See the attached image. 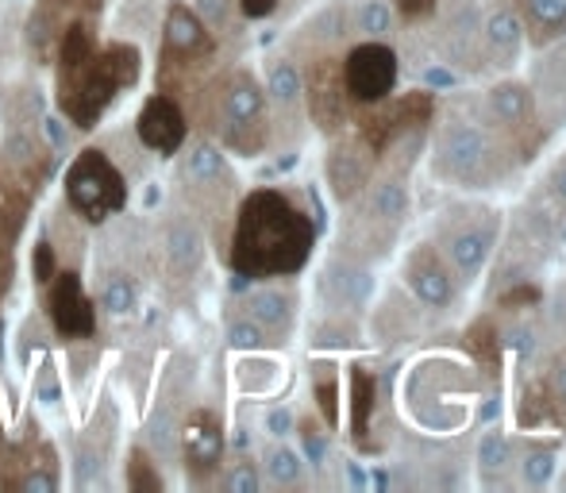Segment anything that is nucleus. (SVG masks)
I'll use <instances>...</instances> for the list:
<instances>
[{
  "label": "nucleus",
  "instance_id": "nucleus-14",
  "mask_svg": "<svg viewBox=\"0 0 566 493\" xmlns=\"http://www.w3.org/2000/svg\"><path fill=\"white\" fill-rule=\"evenodd\" d=\"M135 135H139L143 147L155 150V155H163V158L178 155L189 139V120H186V113H181L178 97L163 90H158L155 97H147V105L139 108V120H135Z\"/></svg>",
  "mask_w": 566,
  "mask_h": 493
},
{
  "label": "nucleus",
  "instance_id": "nucleus-35",
  "mask_svg": "<svg viewBox=\"0 0 566 493\" xmlns=\"http://www.w3.org/2000/svg\"><path fill=\"white\" fill-rule=\"evenodd\" d=\"M259 486H262V474L251 459H235V463L228 466V474H224L228 493H259Z\"/></svg>",
  "mask_w": 566,
  "mask_h": 493
},
{
  "label": "nucleus",
  "instance_id": "nucleus-40",
  "mask_svg": "<svg viewBox=\"0 0 566 493\" xmlns=\"http://www.w3.org/2000/svg\"><path fill=\"white\" fill-rule=\"evenodd\" d=\"M394 8L401 20H432L436 15V0H394Z\"/></svg>",
  "mask_w": 566,
  "mask_h": 493
},
{
  "label": "nucleus",
  "instance_id": "nucleus-42",
  "mask_svg": "<svg viewBox=\"0 0 566 493\" xmlns=\"http://www.w3.org/2000/svg\"><path fill=\"white\" fill-rule=\"evenodd\" d=\"M316 401H321V412H324V420L328 424H336V381H316Z\"/></svg>",
  "mask_w": 566,
  "mask_h": 493
},
{
  "label": "nucleus",
  "instance_id": "nucleus-43",
  "mask_svg": "<svg viewBox=\"0 0 566 493\" xmlns=\"http://www.w3.org/2000/svg\"><path fill=\"white\" fill-rule=\"evenodd\" d=\"M547 186H552L555 201H559L563 209H566V150L552 162V174H547Z\"/></svg>",
  "mask_w": 566,
  "mask_h": 493
},
{
  "label": "nucleus",
  "instance_id": "nucleus-30",
  "mask_svg": "<svg viewBox=\"0 0 566 493\" xmlns=\"http://www.w3.org/2000/svg\"><path fill=\"white\" fill-rule=\"evenodd\" d=\"M516 471H521V482L528 490L552 486L555 471H559V451L555 448H528L521 455V463H516Z\"/></svg>",
  "mask_w": 566,
  "mask_h": 493
},
{
  "label": "nucleus",
  "instance_id": "nucleus-34",
  "mask_svg": "<svg viewBox=\"0 0 566 493\" xmlns=\"http://www.w3.org/2000/svg\"><path fill=\"white\" fill-rule=\"evenodd\" d=\"M228 344L235 347V352L251 355V352H262V347H270L274 339H270L266 332H262L259 324L251 321V316L239 313V316H231V321H228Z\"/></svg>",
  "mask_w": 566,
  "mask_h": 493
},
{
  "label": "nucleus",
  "instance_id": "nucleus-27",
  "mask_svg": "<svg viewBox=\"0 0 566 493\" xmlns=\"http://www.w3.org/2000/svg\"><path fill=\"white\" fill-rule=\"evenodd\" d=\"M397 8L394 0H358V8L350 12V31H358L363 39H381L389 43L397 31Z\"/></svg>",
  "mask_w": 566,
  "mask_h": 493
},
{
  "label": "nucleus",
  "instance_id": "nucleus-47",
  "mask_svg": "<svg viewBox=\"0 0 566 493\" xmlns=\"http://www.w3.org/2000/svg\"><path fill=\"white\" fill-rule=\"evenodd\" d=\"M46 132H51V139L59 143V147H62V143H66V127H62V120H54V116H51V120H46Z\"/></svg>",
  "mask_w": 566,
  "mask_h": 493
},
{
  "label": "nucleus",
  "instance_id": "nucleus-4",
  "mask_svg": "<svg viewBox=\"0 0 566 493\" xmlns=\"http://www.w3.org/2000/svg\"><path fill=\"white\" fill-rule=\"evenodd\" d=\"M497 240H501V212L482 209V204L451 209L436 224V251L443 254V262L459 277V285L478 282V274L490 266L493 251H497Z\"/></svg>",
  "mask_w": 566,
  "mask_h": 493
},
{
  "label": "nucleus",
  "instance_id": "nucleus-25",
  "mask_svg": "<svg viewBox=\"0 0 566 493\" xmlns=\"http://www.w3.org/2000/svg\"><path fill=\"white\" fill-rule=\"evenodd\" d=\"M305 101V77H301L293 59H274L266 70V105H274L277 113H297Z\"/></svg>",
  "mask_w": 566,
  "mask_h": 493
},
{
  "label": "nucleus",
  "instance_id": "nucleus-12",
  "mask_svg": "<svg viewBox=\"0 0 566 493\" xmlns=\"http://www.w3.org/2000/svg\"><path fill=\"white\" fill-rule=\"evenodd\" d=\"M46 316L62 339H93L97 336V305L85 293L77 270H59L46 282Z\"/></svg>",
  "mask_w": 566,
  "mask_h": 493
},
{
  "label": "nucleus",
  "instance_id": "nucleus-46",
  "mask_svg": "<svg viewBox=\"0 0 566 493\" xmlns=\"http://www.w3.org/2000/svg\"><path fill=\"white\" fill-rule=\"evenodd\" d=\"M239 12L247 15V20H262V15H270L277 8V0H235Z\"/></svg>",
  "mask_w": 566,
  "mask_h": 493
},
{
  "label": "nucleus",
  "instance_id": "nucleus-39",
  "mask_svg": "<svg viewBox=\"0 0 566 493\" xmlns=\"http://www.w3.org/2000/svg\"><path fill=\"white\" fill-rule=\"evenodd\" d=\"M350 389H355V428L366 424V412H370V378L363 370H355L350 378Z\"/></svg>",
  "mask_w": 566,
  "mask_h": 493
},
{
  "label": "nucleus",
  "instance_id": "nucleus-8",
  "mask_svg": "<svg viewBox=\"0 0 566 493\" xmlns=\"http://www.w3.org/2000/svg\"><path fill=\"white\" fill-rule=\"evenodd\" d=\"M524 46H528V31H524L521 15L509 0H490V4L478 8V66L513 74V66L524 59Z\"/></svg>",
  "mask_w": 566,
  "mask_h": 493
},
{
  "label": "nucleus",
  "instance_id": "nucleus-32",
  "mask_svg": "<svg viewBox=\"0 0 566 493\" xmlns=\"http://www.w3.org/2000/svg\"><path fill=\"white\" fill-rule=\"evenodd\" d=\"M178 420H174V412L170 409H158L155 417H150V424H147V443L155 448V455H163V459H174L178 455Z\"/></svg>",
  "mask_w": 566,
  "mask_h": 493
},
{
  "label": "nucleus",
  "instance_id": "nucleus-22",
  "mask_svg": "<svg viewBox=\"0 0 566 493\" xmlns=\"http://www.w3.org/2000/svg\"><path fill=\"white\" fill-rule=\"evenodd\" d=\"M239 308H243V316H251L274 344H285V336L293 332V316H297V301L285 290H274V285L251 290Z\"/></svg>",
  "mask_w": 566,
  "mask_h": 493
},
{
  "label": "nucleus",
  "instance_id": "nucleus-3",
  "mask_svg": "<svg viewBox=\"0 0 566 493\" xmlns=\"http://www.w3.org/2000/svg\"><path fill=\"white\" fill-rule=\"evenodd\" d=\"M513 147L482 113L448 116L432 135V170L448 186L493 189L501 181V155Z\"/></svg>",
  "mask_w": 566,
  "mask_h": 493
},
{
  "label": "nucleus",
  "instance_id": "nucleus-13",
  "mask_svg": "<svg viewBox=\"0 0 566 493\" xmlns=\"http://www.w3.org/2000/svg\"><path fill=\"white\" fill-rule=\"evenodd\" d=\"M482 116L497 127L509 143H516L524 132L536 127V116H539L536 97H532V85L521 82V77H513V74H501L497 82L485 90Z\"/></svg>",
  "mask_w": 566,
  "mask_h": 493
},
{
  "label": "nucleus",
  "instance_id": "nucleus-7",
  "mask_svg": "<svg viewBox=\"0 0 566 493\" xmlns=\"http://www.w3.org/2000/svg\"><path fill=\"white\" fill-rule=\"evenodd\" d=\"M339 70H343L347 101L370 108L394 97L401 62H397V51L389 43H381V39H363L358 46H350L347 59L339 62Z\"/></svg>",
  "mask_w": 566,
  "mask_h": 493
},
{
  "label": "nucleus",
  "instance_id": "nucleus-29",
  "mask_svg": "<svg viewBox=\"0 0 566 493\" xmlns=\"http://www.w3.org/2000/svg\"><path fill=\"white\" fill-rule=\"evenodd\" d=\"M101 308L108 316H132L139 308V285L132 282V274L124 270H113L101 285Z\"/></svg>",
  "mask_w": 566,
  "mask_h": 493
},
{
  "label": "nucleus",
  "instance_id": "nucleus-24",
  "mask_svg": "<svg viewBox=\"0 0 566 493\" xmlns=\"http://www.w3.org/2000/svg\"><path fill=\"white\" fill-rule=\"evenodd\" d=\"M513 8L536 46H555L566 39V0H513Z\"/></svg>",
  "mask_w": 566,
  "mask_h": 493
},
{
  "label": "nucleus",
  "instance_id": "nucleus-44",
  "mask_svg": "<svg viewBox=\"0 0 566 493\" xmlns=\"http://www.w3.org/2000/svg\"><path fill=\"white\" fill-rule=\"evenodd\" d=\"M547 386H552L555 405H566V352L552 363V378H547Z\"/></svg>",
  "mask_w": 566,
  "mask_h": 493
},
{
  "label": "nucleus",
  "instance_id": "nucleus-45",
  "mask_svg": "<svg viewBox=\"0 0 566 493\" xmlns=\"http://www.w3.org/2000/svg\"><path fill=\"white\" fill-rule=\"evenodd\" d=\"M301 440H305V455L313 459V463H321V459H324V436L316 432L313 424H305V428H301Z\"/></svg>",
  "mask_w": 566,
  "mask_h": 493
},
{
  "label": "nucleus",
  "instance_id": "nucleus-5",
  "mask_svg": "<svg viewBox=\"0 0 566 493\" xmlns=\"http://www.w3.org/2000/svg\"><path fill=\"white\" fill-rule=\"evenodd\" d=\"M217 132L220 147L254 158L270 143V116H266V90L254 82V74L235 70L217 90Z\"/></svg>",
  "mask_w": 566,
  "mask_h": 493
},
{
  "label": "nucleus",
  "instance_id": "nucleus-33",
  "mask_svg": "<svg viewBox=\"0 0 566 493\" xmlns=\"http://www.w3.org/2000/svg\"><path fill=\"white\" fill-rule=\"evenodd\" d=\"M127 490L132 493L163 490V474L155 471V463H150V455L143 448H132V455H127Z\"/></svg>",
  "mask_w": 566,
  "mask_h": 493
},
{
  "label": "nucleus",
  "instance_id": "nucleus-21",
  "mask_svg": "<svg viewBox=\"0 0 566 493\" xmlns=\"http://www.w3.org/2000/svg\"><path fill=\"white\" fill-rule=\"evenodd\" d=\"M370 158H374V147L358 135V139H343L332 147L328 155V186L339 201H350L366 189L370 181Z\"/></svg>",
  "mask_w": 566,
  "mask_h": 493
},
{
  "label": "nucleus",
  "instance_id": "nucleus-18",
  "mask_svg": "<svg viewBox=\"0 0 566 493\" xmlns=\"http://www.w3.org/2000/svg\"><path fill=\"white\" fill-rule=\"evenodd\" d=\"M181 181L186 189H193L197 197H220L231 193V170H228V158L224 147L212 139H193L186 147V158H181Z\"/></svg>",
  "mask_w": 566,
  "mask_h": 493
},
{
  "label": "nucleus",
  "instance_id": "nucleus-6",
  "mask_svg": "<svg viewBox=\"0 0 566 493\" xmlns=\"http://www.w3.org/2000/svg\"><path fill=\"white\" fill-rule=\"evenodd\" d=\"M62 189H66L74 217H82L85 224H105L127 204L124 174L116 170V162L101 147H85L82 155H74Z\"/></svg>",
  "mask_w": 566,
  "mask_h": 493
},
{
  "label": "nucleus",
  "instance_id": "nucleus-16",
  "mask_svg": "<svg viewBox=\"0 0 566 493\" xmlns=\"http://www.w3.org/2000/svg\"><path fill=\"white\" fill-rule=\"evenodd\" d=\"M363 212L366 228H378L381 240H394L397 228L409 220V181H405V174H381V178L366 181Z\"/></svg>",
  "mask_w": 566,
  "mask_h": 493
},
{
  "label": "nucleus",
  "instance_id": "nucleus-38",
  "mask_svg": "<svg viewBox=\"0 0 566 493\" xmlns=\"http://www.w3.org/2000/svg\"><path fill=\"white\" fill-rule=\"evenodd\" d=\"M35 401H43V405L62 401V381H59L54 363H43V367L35 370Z\"/></svg>",
  "mask_w": 566,
  "mask_h": 493
},
{
  "label": "nucleus",
  "instance_id": "nucleus-1",
  "mask_svg": "<svg viewBox=\"0 0 566 493\" xmlns=\"http://www.w3.org/2000/svg\"><path fill=\"white\" fill-rule=\"evenodd\" d=\"M51 62L59 66V74H54L59 113L74 127H82V132L97 127V120L113 108L119 93L139 82L143 70L135 43H97L93 12L74 15L62 28Z\"/></svg>",
  "mask_w": 566,
  "mask_h": 493
},
{
  "label": "nucleus",
  "instance_id": "nucleus-15",
  "mask_svg": "<svg viewBox=\"0 0 566 493\" xmlns=\"http://www.w3.org/2000/svg\"><path fill=\"white\" fill-rule=\"evenodd\" d=\"M178 455L193 479H209L217 471L220 459H224V424H220L217 412H189V420L178 428Z\"/></svg>",
  "mask_w": 566,
  "mask_h": 493
},
{
  "label": "nucleus",
  "instance_id": "nucleus-11",
  "mask_svg": "<svg viewBox=\"0 0 566 493\" xmlns=\"http://www.w3.org/2000/svg\"><path fill=\"white\" fill-rule=\"evenodd\" d=\"M405 285H409L412 301L424 305L428 313H451L459 305V277L451 274V266L443 262V254L436 251V243H417L405 254Z\"/></svg>",
  "mask_w": 566,
  "mask_h": 493
},
{
  "label": "nucleus",
  "instance_id": "nucleus-41",
  "mask_svg": "<svg viewBox=\"0 0 566 493\" xmlns=\"http://www.w3.org/2000/svg\"><path fill=\"white\" fill-rule=\"evenodd\" d=\"M293 424H297V420H293L290 409H270L266 412V432L274 436V440H285V436L293 432Z\"/></svg>",
  "mask_w": 566,
  "mask_h": 493
},
{
  "label": "nucleus",
  "instance_id": "nucleus-2",
  "mask_svg": "<svg viewBox=\"0 0 566 493\" xmlns=\"http://www.w3.org/2000/svg\"><path fill=\"white\" fill-rule=\"evenodd\" d=\"M316 228L282 189H254L243 197L231 232V270L239 277H290L308 262Z\"/></svg>",
  "mask_w": 566,
  "mask_h": 493
},
{
  "label": "nucleus",
  "instance_id": "nucleus-19",
  "mask_svg": "<svg viewBox=\"0 0 566 493\" xmlns=\"http://www.w3.org/2000/svg\"><path fill=\"white\" fill-rule=\"evenodd\" d=\"M321 293L332 313H363L374 297V274L355 259H332L321 274Z\"/></svg>",
  "mask_w": 566,
  "mask_h": 493
},
{
  "label": "nucleus",
  "instance_id": "nucleus-31",
  "mask_svg": "<svg viewBox=\"0 0 566 493\" xmlns=\"http://www.w3.org/2000/svg\"><path fill=\"white\" fill-rule=\"evenodd\" d=\"M254 355H259V352H251V359H243L235 367L239 389H247V394H266V389L277 386V363L254 359Z\"/></svg>",
  "mask_w": 566,
  "mask_h": 493
},
{
  "label": "nucleus",
  "instance_id": "nucleus-36",
  "mask_svg": "<svg viewBox=\"0 0 566 493\" xmlns=\"http://www.w3.org/2000/svg\"><path fill=\"white\" fill-rule=\"evenodd\" d=\"M235 0H197L193 12L205 20L209 31H228L231 28V12H235Z\"/></svg>",
  "mask_w": 566,
  "mask_h": 493
},
{
  "label": "nucleus",
  "instance_id": "nucleus-20",
  "mask_svg": "<svg viewBox=\"0 0 566 493\" xmlns=\"http://www.w3.org/2000/svg\"><path fill=\"white\" fill-rule=\"evenodd\" d=\"M305 101H308L313 120L321 124L324 132H336V127L347 120V90H343V70L336 59H321L308 70Z\"/></svg>",
  "mask_w": 566,
  "mask_h": 493
},
{
  "label": "nucleus",
  "instance_id": "nucleus-23",
  "mask_svg": "<svg viewBox=\"0 0 566 493\" xmlns=\"http://www.w3.org/2000/svg\"><path fill=\"white\" fill-rule=\"evenodd\" d=\"M163 259L174 277H193L205 262V235L193 220L174 217L163 228Z\"/></svg>",
  "mask_w": 566,
  "mask_h": 493
},
{
  "label": "nucleus",
  "instance_id": "nucleus-37",
  "mask_svg": "<svg viewBox=\"0 0 566 493\" xmlns=\"http://www.w3.org/2000/svg\"><path fill=\"white\" fill-rule=\"evenodd\" d=\"M31 274H35L39 285H46L54 274H59V254H54V246L46 240L35 243V254H31Z\"/></svg>",
  "mask_w": 566,
  "mask_h": 493
},
{
  "label": "nucleus",
  "instance_id": "nucleus-17",
  "mask_svg": "<svg viewBox=\"0 0 566 493\" xmlns=\"http://www.w3.org/2000/svg\"><path fill=\"white\" fill-rule=\"evenodd\" d=\"M101 0H35L28 15V46L39 62L54 59V46H59V35L74 15L97 12Z\"/></svg>",
  "mask_w": 566,
  "mask_h": 493
},
{
  "label": "nucleus",
  "instance_id": "nucleus-28",
  "mask_svg": "<svg viewBox=\"0 0 566 493\" xmlns=\"http://www.w3.org/2000/svg\"><path fill=\"white\" fill-rule=\"evenodd\" d=\"M262 474H266V482H274V486H301V482H305V455L282 440L270 443V448L262 451Z\"/></svg>",
  "mask_w": 566,
  "mask_h": 493
},
{
  "label": "nucleus",
  "instance_id": "nucleus-26",
  "mask_svg": "<svg viewBox=\"0 0 566 493\" xmlns=\"http://www.w3.org/2000/svg\"><path fill=\"white\" fill-rule=\"evenodd\" d=\"M474 466L485 482H497L501 474H509V466H513V443H509V436L501 432V428H485V432L478 436Z\"/></svg>",
  "mask_w": 566,
  "mask_h": 493
},
{
  "label": "nucleus",
  "instance_id": "nucleus-9",
  "mask_svg": "<svg viewBox=\"0 0 566 493\" xmlns=\"http://www.w3.org/2000/svg\"><path fill=\"white\" fill-rule=\"evenodd\" d=\"M217 43H212V31L205 28V20L193 12L189 4L174 0L166 8V23H163V62H158V74L170 77L178 70L201 66L212 59Z\"/></svg>",
  "mask_w": 566,
  "mask_h": 493
},
{
  "label": "nucleus",
  "instance_id": "nucleus-10",
  "mask_svg": "<svg viewBox=\"0 0 566 493\" xmlns=\"http://www.w3.org/2000/svg\"><path fill=\"white\" fill-rule=\"evenodd\" d=\"M51 170V155L39 143V135L12 127V132L0 139V193L15 197V201H28L39 193V181Z\"/></svg>",
  "mask_w": 566,
  "mask_h": 493
}]
</instances>
